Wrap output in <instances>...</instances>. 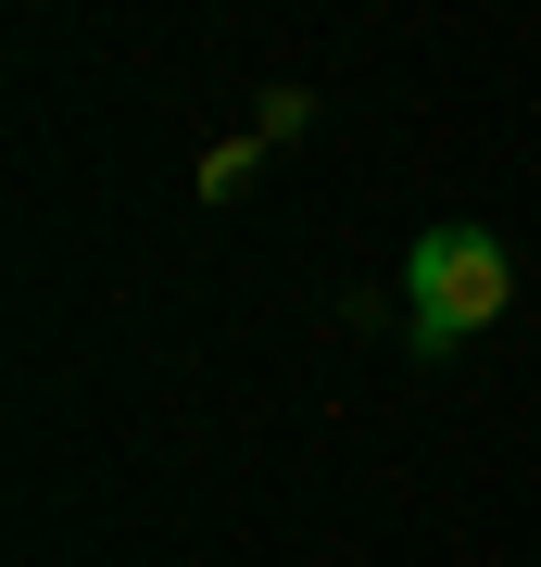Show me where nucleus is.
<instances>
[{
  "label": "nucleus",
  "mask_w": 541,
  "mask_h": 567,
  "mask_svg": "<svg viewBox=\"0 0 541 567\" xmlns=\"http://www.w3.org/2000/svg\"><path fill=\"white\" fill-rule=\"evenodd\" d=\"M503 303H517V252H503L491 227H428V240L403 252V316H416V341H428V353L479 341Z\"/></svg>",
  "instance_id": "obj_1"
}]
</instances>
